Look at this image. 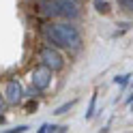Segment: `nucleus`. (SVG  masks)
Instances as JSON below:
<instances>
[{
	"label": "nucleus",
	"instance_id": "obj_1",
	"mask_svg": "<svg viewBox=\"0 0 133 133\" xmlns=\"http://www.w3.org/2000/svg\"><path fill=\"white\" fill-rule=\"evenodd\" d=\"M41 35H43L45 43L54 45L58 49H66V52L75 54L82 49V32L77 30V26L73 22H56V24H47L43 26L41 30Z\"/></svg>",
	"mask_w": 133,
	"mask_h": 133
},
{
	"label": "nucleus",
	"instance_id": "obj_2",
	"mask_svg": "<svg viewBox=\"0 0 133 133\" xmlns=\"http://www.w3.org/2000/svg\"><path fill=\"white\" fill-rule=\"evenodd\" d=\"M39 60H41V64L49 66L54 73L60 71V69H64V58H62V54L58 52V47L49 45V43L39 49Z\"/></svg>",
	"mask_w": 133,
	"mask_h": 133
},
{
	"label": "nucleus",
	"instance_id": "obj_3",
	"mask_svg": "<svg viewBox=\"0 0 133 133\" xmlns=\"http://www.w3.org/2000/svg\"><path fill=\"white\" fill-rule=\"evenodd\" d=\"M52 69L45 64H41L37 66L35 71H32V75H30V82H32V88L37 90V92H45V90L49 88V84H52Z\"/></svg>",
	"mask_w": 133,
	"mask_h": 133
},
{
	"label": "nucleus",
	"instance_id": "obj_4",
	"mask_svg": "<svg viewBox=\"0 0 133 133\" xmlns=\"http://www.w3.org/2000/svg\"><path fill=\"white\" fill-rule=\"evenodd\" d=\"M56 9H58V17L75 22L79 17V2L77 0H54Z\"/></svg>",
	"mask_w": 133,
	"mask_h": 133
},
{
	"label": "nucleus",
	"instance_id": "obj_5",
	"mask_svg": "<svg viewBox=\"0 0 133 133\" xmlns=\"http://www.w3.org/2000/svg\"><path fill=\"white\" fill-rule=\"evenodd\" d=\"M4 99H6V103H9V105L22 103V99H24V88H22V84H19V79H9V82H6Z\"/></svg>",
	"mask_w": 133,
	"mask_h": 133
},
{
	"label": "nucleus",
	"instance_id": "obj_6",
	"mask_svg": "<svg viewBox=\"0 0 133 133\" xmlns=\"http://www.w3.org/2000/svg\"><path fill=\"white\" fill-rule=\"evenodd\" d=\"M92 6H95V11L101 13V15H107L112 11V4L107 2V0H92Z\"/></svg>",
	"mask_w": 133,
	"mask_h": 133
},
{
	"label": "nucleus",
	"instance_id": "obj_7",
	"mask_svg": "<svg viewBox=\"0 0 133 133\" xmlns=\"http://www.w3.org/2000/svg\"><path fill=\"white\" fill-rule=\"evenodd\" d=\"M131 73H124V75H118V77H114V84H118L120 88H127L129 86V82H131Z\"/></svg>",
	"mask_w": 133,
	"mask_h": 133
},
{
	"label": "nucleus",
	"instance_id": "obj_8",
	"mask_svg": "<svg viewBox=\"0 0 133 133\" xmlns=\"http://www.w3.org/2000/svg\"><path fill=\"white\" fill-rule=\"evenodd\" d=\"M95 110H97V92L90 97V103H88V110H86V120H90L95 116Z\"/></svg>",
	"mask_w": 133,
	"mask_h": 133
},
{
	"label": "nucleus",
	"instance_id": "obj_9",
	"mask_svg": "<svg viewBox=\"0 0 133 133\" xmlns=\"http://www.w3.org/2000/svg\"><path fill=\"white\" fill-rule=\"evenodd\" d=\"M73 105H75V101H69V103H64V105H60V107H56V112H54V114H58V116H60V114H66Z\"/></svg>",
	"mask_w": 133,
	"mask_h": 133
},
{
	"label": "nucleus",
	"instance_id": "obj_10",
	"mask_svg": "<svg viewBox=\"0 0 133 133\" xmlns=\"http://www.w3.org/2000/svg\"><path fill=\"white\" fill-rule=\"evenodd\" d=\"M41 133H47V131H58V127L56 124H41V129H39Z\"/></svg>",
	"mask_w": 133,
	"mask_h": 133
},
{
	"label": "nucleus",
	"instance_id": "obj_11",
	"mask_svg": "<svg viewBox=\"0 0 133 133\" xmlns=\"http://www.w3.org/2000/svg\"><path fill=\"white\" fill-rule=\"evenodd\" d=\"M118 4L122 6V9H127V11H129L131 6H133V0H118Z\"/></svg>",
	"mask_w": 133,
	"mask_h": 133
},
{
	"label": "nucleus",
	"instance_id": "obj_12",
	"mask_svg": "<svg viewBox=\"0 0 133 133\" xmlns=\"http://www.w3.org/2000/svg\"><path fill=\"white\" fill-rule=\"evenodd\" d=\"M15 131L24 133V131H28V127H26V124H19V127H15V129H9V133H15Z\"/></svg>",
	"mask_w": 133,
	"mask_h": 133
},
{
	"label": "nucleus",
	"instance_id": "obj_13",
	"mask_svg": "<svg viewBox=\"0 0 133 133\" xmlns=\"http://www.w3.org/2000/svg\"><path fill=\"white\" fill-rule=\"evenodd\" d=\"M6 105H9V103H6V99L0 95V112H4V110H6Z\"/></svg>",
	"mask_w": 133,
	"mask_h": 133
},
{
	"label": "nucleus",
	"instance_id": "obj_14",
	"mask_svg": "<svg viewBox=\"0 0 133 133\" xmlns=\"http://www.w3.org/2000/svg\"><path fill=\"white\" fill-rule=\"evenodd\" d=\"M0 122H4V116H0Z\"/></svg>",
	"mask_w": 133,
	"mask_h": 133
},
{
	"label": "nucleus",
	"instance_id": "obj_15",
	"mask_svg": "<svg viewBox=\"0 0 133 133\" xmlns=\"http://www.w3.org/2000/svg\"><path fill=\"white\" fill-rule=\"evenodd\" d=\"M131 110H133V101H131Z\"/></svg>",
	"mask_w": 133,
	"mask_h": 133
},
{
	"label": "nucleus",
	"instance_id": "obj_16",
	"mask_svg": "<svg viewBox=\"0 0 133 133\" xmlns=\"http://www.w3.org/2000/svg\"><path fill=\"white\" fill-rule=\"evenodd\" d=\"M129 11H131V13H133V6H131V9H129Z\"/></svg>",
	"mask_w": 133,
	"mask_h": 133
}]
</instances>
